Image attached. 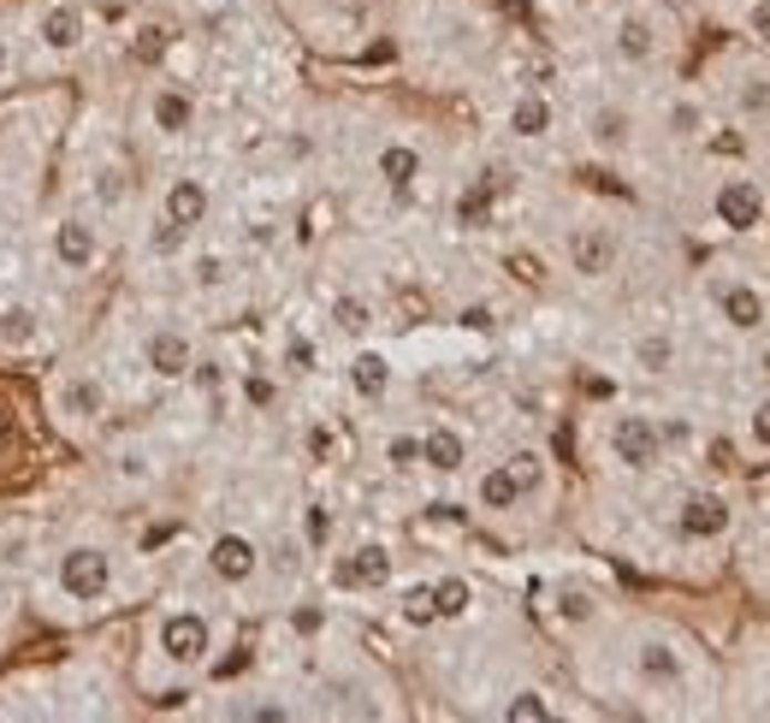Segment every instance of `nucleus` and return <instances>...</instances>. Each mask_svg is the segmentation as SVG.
I'll return each mask as SVG.
<instances>
[{
    "label": "nucleus",
    "instance_id": "1",
    "mask_svg": "<svg viewBox=\"0 0 770 723\" xmlns=\"http://www.w3.org/2000/svg\"><path fill=\"white\" fill-rule=\"evenodd\" d=\"M60 588L72 605H95V599H107L113 588V558L101 552V546H72V552L60 558Z\"/></svg>",
    "mask_w": 770,
    "mask_h": 723
},
{
    "label": "nucleus",
    "instance_id": "2",
    "mask_svg": "<svg viewBox=\"0 0 770 723\" xmlns=\"http://www.w3.org/2000/svg\"><path fill=\"white\" fill-rule=\"evenodd\" d=\"M664 451V434L653 416H616L610 421V457L623 462V469H653Z\"/></svg>",
    "mask_w": 770,
    "mask_h": 723
},
{
    "label": "nucleus",
    "instance_id": "3",
    "mask_svg": "<svg viewBox=\"0 0 770 723\" xmlns=\"http://www.w3.org/2000/svg\"><path fill=\"white\" fill-rule=\"evenodd\" d=\"M208 646H214V629H208V617H202V611L161 617V652L173 664H202V659H208Z\"/></svg>",
    "mask_w": 770,
    "mask_h": 723
},
{
    "label": "nucleus",
    "instance_id": "4",
    "mask_svg": "<svg viewBox=\"0 0 770 723\" xmlns=\"http://www.w3.org/2000/svg\"><path fill=\"white\" fill-rule=\"evenodd\" d=\"M54 409H60V421L90 427V421L107 416V391H101L95 374H72V380H60V386H54Z\"/></svg>",
    "mask_w": 770,
    "mask_h": 723
},
{
    "label": "nucleus",
    "instance_id": "5",
    "mask_svg": "<svg viewBox=\"0 0 770 723\" xmlns=\"http://www.w3.org/2000/svg\"><path fill=\"white\" fill-rule=\"evenodd\" d=\"M54 262L65 273H90L101 262V237H95L90 220H78V214L60 220V226H54Z\"/></svg>",
    "mask_w": 770,
    "mask_h": 723
},
{
    "label": "nucleus",
    "instance_id": "6",
    "mask_svg": "<svg viewBox=\"0 0 770 723\" xmlns=\"http://www.w3.org/2000/svg\"><path fill=\"white\" fill-rule=\"evenodd\" d=\"M208 570L219 581H232V588H244V581L261 570V552H255L249 533H219V540L208 546Z\"/></svg>",
    "mask_w": 770,
    "mask_h": 723
},
{
    "label": "nucleus",
    "instance_id": "7",
    "mask_svg": "<svg viewBox=\"0 0 770 723\" xmlns=\"http://www.w3.org/2000/svg\"><path fill=\"white\" fill-rule=\"evenodd\" d=\"M717 220H723L729 232H752L764 220V191L752 179H723V191H717Z\"/></svg>",
    "mask_w": 770,
    "mask_h": 723
},
{
    "label": "nucleus",
    "instance_id": "8",
    "mask_svg": "<svg viewBox=\"0 0 770 723\" xmlns=\"http://www.w3.org/2000/svg\"><path fill=\"white\" fill-rule=\"evenodd\" d=\"M143 362L154 374H161V380H184V374H191V338L178 333V326H161V333H148V344H143Z\"/></svg>",
    "mask_w": 770,
    "mask_h": 723
},
{
    "label": "nucleus",
    "instance_id": "9",
    "mask_svg": "<svg viewBox=\"0 0 770 723\" xmlns=\"http://www.w3.org/2000/svg\"><path fill=\"white\" fill-rule=\"evenodd\" d=\"M208 208H214V196H208V184H202V179H173V184H166V202H161V214L173 220V226L196 232L202 220H208Z\"/></svg>",
    "mask_w": 770,
    "mask_h": 723
},
{
    "label": "nucleus",
    "instance_id": "10",
    "mask_svg": "<svg viewBox=\"0 0 770 723\" xmlns=\"http://www.w3.org/2000/svg\"><path fill=\"white\" fill-rule=\"evenodd\" d=\"M610 262H616V237H610V226H581V232L569 237V267L581 273V279H598V273H610Z\"/></svg>",
    "mask_w": 770,
    "mask_h": 723
},
{
    "label": "nucleus",
    "instance_id": "11",
    "mask_svg": "<svg viewBox=\"0 0 770 723\" xmlns=\"http://www.w3.org/2000/svg\"><path fill=\"white\" fill-rule=\"evenodd\" d=\"M148 119H154V131H161V136H184L196 125V95L178 90V83H161L154 101H148Z\"/></svg>",
    "mask_w": 770,
    "mask_h": 723
},
{
    "label": "nucleus",
    "instance_id": "12",
    "mask_svg": "<svg viewBox=\"0 0 770 723\" xmlns=\"http://www.w3.org/2000/svg\"><path fill=\"white\" fill-rule=\"evenodd\" d=\"M676 528L688 533V540H717V533H729V505L711 492H694V498H681Z\"/></svg>",
    "mask_w": 770,
    "mask_h": 723
},
{
    "label": "nucleus",
    "instance_id": "13",
    "mask_svg": "<svg viewBox=\"0 0 770 723\" xmlns=\"http://www.w3.org/2000/svg\"><path fill=\"white\" fill-rule=\"evenodd\" d=\"M37 37H42L48 54H72V48L83 42V12L72 7V0H60V7H48V12H42Z\"/></svg>",
    "mask_w": 770,
    "mask_h": 723
},
{
    "label": "nucleus",
    "instance_id": "14",
    "mask_svg": "<svg viewBox=\"0 0 770 723\" xmlns=\"http://www.w3.org/2000/svg\"><path fill=\"white\" fill-rule=\"evenodd\" d=\"M391 581V552L386 546H362L338 563V588H386Z\"/></svg>",
    "mask_w": 770,
    "mask_h": 723
},
{
    "label": "nucleus",
    "instance_id": "15",
    "mask_svg": "<svg viewBox=\"0 0 770 723\" xmlns=\"http://www.w3.org/2000/svg\"><path fill=\"white\" fill-rule=\"evenodd\" d=\"M42 344V315L30 303H7L0 308V350H37Z\"/></svg>",
    "mask_w": 770,
    "mask_h": 723
},
{
    "label": "nucleus",
    "instance_id": "16",
    "mask_svg": "<svg viewBox=\"0 0 770 723\" xmlns=\"http://www.w3.org/2000/svg\"><path fill=\"white\" fill-rule=\"evenodd\" d=\"M462 457H469V445H462L456 427H427V434H421V462L433 475H456Z\"/></svg>",
    "mask_w": 770,
    "mask_h": 723
},
{
    "label": "nucleus",
    "instance_id": "17",
    "mask_svg": "<svg viewBox=\"0 0 770 723\" xmlns=\"http://www.w3.org/2000/svg\"><path fill=\"white\" fill-rule=\"evenodd\" d=\"M723 320L735 333H752V326H764V297L752 285H729L723 291Z\"/></svg>",
    "mask_w": 770,
    "mask_h": 723
},
{
    "label": "nucleus",
    "instance_id": "18",
    "mask_svg": "<svg viewBox=\"0 0 770 723\" xmlns=\"http://www.w3.org/2000/svg\"><path fill=\"white\" fill-rule=\"evenodd\" d=\"M350 386H356V398H386V386H391V362L380 350H362L350 362Z\"/></svg>",
    "mask_w": 770,
    "mask_h": 723
},
{
    "label": "nucleus",
    "instance_id": "19",
    "mask_svg": "<svg viewBox=\"0 0 770 723\" xmlns=\"http://www.w3.org/2000/svg\"><path fill=\"white\" fill-rule=\"evenodd\" d=\"M510 131L527 136V143L545 136V131H552V101H545V95H516V108H510Z\"/></svg>",
    "mask_w": 770,
    "mask_h": 723
},
{
    "label": "nucleus",
    "instance_id": "20",
    "mask_svg": "<svg viewBox=\"0 0 770 723\" xmlns=\"http://www.w3.org/2000/svg\"><path fill=\"white\" fill-rule=\"evenodd\" d=\"M380 179L391 184V191H409V184L421 179V154L409 149V143H391V149H380Z\"/></svg>",
    "mask_w": 770,
    "mask_h": 723
},
{
    "label": "nucleus",
    "instance_id": "21",
    "mask_svg": "<svg viewBox=\"0 0 770 723\" xmlns=\"http://www.w3.org/2000/svg\"><path fill=\"white\" fill-rule=\"evenodd\" d=\"M653 48H658V37H653V24H646L640 19V12H628V19L623 24H616V54H623V60H653Z\"/></svg>",
    "mask_w": 770,
    "mask_h": 723
},
{
    "label": "nucleus",
    "instance_id": "22",
    "mask_svg": "<svg viewBox=\"0 0 770 723\" xmlns=\"http://www.w3.org/2000/svg\"><path fill=\"white\" fill-rule=\"evenodd\" d=\"M522 505V487L516 475H510V462H499V469L481 475V510H516Z\"/></svg>",
    "mask_w": 770,
    "mask_h": 723
},
{
    "label": "nucleus",
    "instance_id": "23",
    "mask_svg": "<svg viewBox=\"0 0 770 723\" xmlns=\"http://www.w3.org/2000/svg\"><path fill=\"white\" fill-rule=\"evenodd\" d=\"M635 670H640L646 682H676V676H681V659H676V652L664 646V641H646L640 659H635Z\"/></svg>",
    "mask_w": 770,
    "mask_h": 723
},
{
    "label": "nucleus",
    "instance_id": "24",
    "mask_svg": "<svg viewBox=\"0 0 770 723\" xmlns=\"http://www.w3.org/2000/svg\"><path fill=\"white\" fill-rule=\"evenodd\" d=\"M492 191H499V172H492L486 184H474V191H462V202H456V220H462V226H486V214H492Z\"/></svg>",
    "mask_w": 770,
    "mask_h": 723
},
{
    "label": "nucleus",
    "instance_id": "25",
    "mask_svg": "<svg viewBox=\"0 0 770 723\" xmlns=\"http://www.w3.org/2000/svg\"><path fill=\"white\" fill-rule=\"evenodd\" d=\"M635 362H640L646 374H664V368H670V362H676V344L664 338V333H646V338L635 344Z\"/></svg>",
    "mask_w": 770,
    "mask_h": 723
},
{
    "label": "nucleus",
    "instance_id": "26",
    "mask_svg": "<svg viewBox=\"0 0 770 723\" xmlns=\"http://www.w3.org/2000/svg\"><path fill=\"white\" fill-rule=\"evenodd\" d=\"M462 611H469V581L444 576L439 588H433V617H462Z\"/></svg>",
    "mask_w": 770,
    "mask_h": 723
},
{
    "label": "nucleus",
    "instance_id": "27",
    "mask_svg": "<svg viewBox=\"0 0 770 723\" xmlns=\"http://www.w3.org/2000/svg\"><path fill=\"white\" fill-rule=\"evenodd\" d=\"M510 475H516L522 498L540 492V487H545V462H540V451H516V457H510Z\"/></svg>",
    "mask_w": 770,
    "mask_h": 723
},
{
    "label": "nucleus",
    "instance_id": "28",
    "mask_svg": "<svg viewBox=\"0 0 770 723\" xmlns=\"http://www.w3.org/2000/svg\"><path fill=\"white\" fill-rule=\"evenodd\" d=\"M593 136H598L605 149L628 143V113H623V108H605V113H593Z\"/></svg>",
    "mask_w": 770,
    "mask_h": 723
},
{
    "label": "nucleus",
    "instance_id": "29",
    "mask_svg": "<svg viewBox=\"0 0 770 723\" xmlns=\"http://www.w3.org/2000/svg\"><path fill=\"white\" fill-rule=\"evenodd\" d=\"M504 717H510V723H545V717H552V705H545V694H534V688H527V694H516V700L504 705Z\"/></svg>",
    "mask_w": 770,
    "mask_h": 723
},
{
    "label": "nucleus",
    "instance_id": "30",
    "mask_svg": "<svg viewBox=\"0 0 770 723\" xmlns=\"http://www.w3.org/2000/svg\"><path fill=\"white\" fill-rule=\"evenodd\" d=\"M184 237H191V232L173 226V220L161 214V220H154V232H148V250H154V255H178V250H184Z\"/></svg>",
    "mask_w": 770,
    "mask_h": 723
},
{
    "label": "nucleus",
    "instance_id": "31",
    "mask_svg": "<svg viewBox=\"0 0 770 723\" xmlns=\"http://www.w3.org/2000/svg\"><path fill=\"white\" fill-rule=\"evenodd\" d=\"M557 617H563V623H593V593L563 588V593H557Z\"/></svg>",
    "mask_w": 770,
    "mask_h": 723
},
{
    "label": "nucleus",
    "instance_id": "32",
    "mask_svg": "<svg viewBox=\"0 0 770 723\" xmlns=\"http://www.w3.org/2000/svg\"><path fill=\"white\" fill-rule=\"evenodd\" d=\"M386 462H391V469H415V462H421V439L415 434H398V439L386 445Z\"/></svg>",
    "mask_w": 770,
    "mask_h": 723
},
{
    "label": "nucleus",
    "instance_id": "33",
    "mask_svg": "<svg viewBox=\"0 0 770 723\" xmlns=\"http://www.w3.org/2000/svg\"><path fill=\"white\" fill-rule=\"evenodd\" d=\"M95 196H101V208H119L125 202V172H95Z\"/></svg>",
    "mask_w": 770,
    "mask_h": 723
},
{
    "label": "nucleus",
    "instance_id": "34",
    "mask_svg": "<svg viewBox=\"0 0 770 723\" xmlns=\"http://www.w3.org/2000/svg\"><path fill=\"white\" fill-rule=\"evenodd\" d=\"M184 380H196L202 391H208V398H219V386H226V368H219V362H191V374H184Z\"/></svg>",
    "mask_w": 770,
    "mask_h": 723
},
{
    "label": "nucleus",
    "instance_id": "35",
    "mask_svg": "<svg viewBox=\"0 0 770 723\" xmlns=\"http://www.w3.org/2000/svg\"><path fill=\"white\" fill-rule=\"evenodd\" d=\"M302 540H308V546H327V540H332V516L320 510V505H308V516H302Z\"/></svg>",
    "mask_w": 770,
    "mask_h": 723
},
{
    "label": "nucleus",
    "instance_id": "36",
    "mask_svg": "<svg viewBox=\"0 0 770 723\" xmlns=\"http://www.w3.org/2000/svg\"><path fill=\"white\" fill-rule=\"evenodd\" d=\"M332 315H338V326H345V333H362V326H368V303L338 297V303H332Z\"/></svg>",
    "mask_w": 770,
    "mask_h": 723
},
{
    "label": "nucleus",
    "instance_id": "37",
    "mask_svg": "<svg viewBox=\"0 0 770 723\" xmlns=\"http://www.w3.org/2000/svg\"><path fill=\"white\" fill-rule=\"evenodd\" d=\"M196 285H202V291L226 285V262H219V255H202V262H196Z\"/></svg>",
    "mask_w": 770,
    "mask_h": 723
},
{
    "label": "nucleus",
    "instance_id": "38",
    "mask_svg": "<svg viewBox=\"0 0 770 723\" xmlns=\"http://www.w3.org/2000/svg\"><path fill=\"white\" fill-rule=\"evenodd\" d=\"M119 475H125V480H148V451H136V445H131V451H119Z\"/></svg>",
    "mask_w": 770,
    "mask_h": 723
},
{
    "label": "nucleus",
    "instance_id": "39",
    "mask_svg": "<svg viewBox=\"0 0 770 723\" xmlns=\"http://www.w3.org/2000/svg\"><path fill=\"white\" fill-rule=\"evenodd\" d=\"M0 563H12V570H19V563H30V533H7V546H0Z\"/></svg>",
    "mask_w": 770,
    "mask_h": 723
},
{
    "label": "nucleus",
    "instance_id": "40",
    "mask_svg": "<svg viewBox=\"0 0 770 723\" xmlns=\"http://www.w3.org/2000/svg\"><path fill=\"white\" fill-rule=\"evenodd\" d=\"M244 398H249L255 409H267V404H273V380H267V374H249V380H244Z\"/></svg>",
    "mask_w": 770,
    "mask_h": 723
},
{
    "label": "nucleus",
    "instance_id": "41",
    "mask_svg": "<svg viewBox=\"0 0 770 723\" xmlns=\"http://www.w3.org/2000/svg\"><path fill=\"white\" fill-rule=\"evenodd\" d=\"M403 611L415 617V623H427V617H433V588H415V593L403 599Z\"/></svg>",
    "mask_w": 770,
    "mask_h": 723
},
{
    "label": "nucleus",
    "instance_id": "42",
    "mask_svg": "<svg viewBox=\"0 0 770 723\" xmlns=\"http://www.w3.org/2000/svg\"><path fill=\"white\" fill-rule=\"evenodd\" d=\"M752 439H759L764 451H770V398H764L759 409H752Z\"/></svg>",
    "mask_w": 770,
    "mask_h": 723
},
{
    "label": "nucleus",
    "instance_id": "43",
    "mask_svg": "<svg viewBox=\"0 0 770 723\" xmlns=\"http://www.w3.org/2000/svg\"><path fill=\"white\" fill-rule=\"evenodd\" d=\"M752 37L770 42V0H759V7H752Z\"/></svg>",
    "mask_w": 770,
    "mask_h": 723
},
{
    "label": "nucleus",
    "instance_id": "44",
    "mask_svg": "<svg viewBox=\"0 0 770 723\" xmlns=\"http://www.w3.org/2000/svg\"><path fill=\"white\" fill-rule=\"evenodd\" d=\"M670 125H676L681 136H694V125H699V113H694V108H676V113H670Z\"/></svg>",
    "mask_w": 770,
    "mask_h": 723
},
{
    "label": "nucleus",
    "instance_id": "45",
    "mask_svg": "<svg viewBox=\"0 0 770 723\" xmlns=\"http://www.w3.org/2000/svg\"><path fill=\"white\" fill-rule=\"evenodd\" d=\"M308 362H315V350H308V344L297 338V344H290V368H308Z\"/></svg>",
    "mask_w": 770,
    "mask_h": 723
},
{
    "label": "nucleus",
    "instance_id": "46",
    "mask_svg": "<svg viewBox=\"0 0 770 723\" xmlns=\"http://www.w3.org/2000/svg\"><path fill=\"white\" fill-rule=\"evenodd\" d=\"M741 101H747V108H770V90H764V83H752V90H747Z\"/></svg>",
    "mask_w": 770,
    "mask_h": 723
},
{
    "label": "nucleus",
    "instance_id": "47",
    "mask_svg": "<svg viewBox=\"0 0 770 723\" xmlns=\"http://www.w3.org/2000/svg\"><path fill=\"white\" fill-rule=\"evenodd\" d=\"M7 65H12V48H7V37H0V78H7Z\"/></svg>",
    "mask_w": 770,
    "mask_h": 723
}]
</instances>
